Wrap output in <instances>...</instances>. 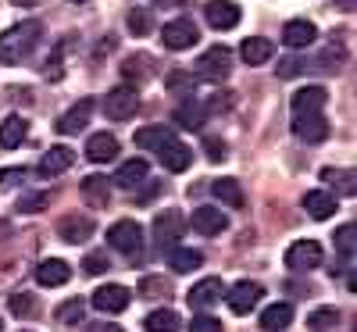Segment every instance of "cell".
Returning <instances> with one entry per match:
<instances>
[{"label": "cell", "mask_w": 357, "mask_h": 332, "mask_svg": "<svg viewBox=\"0 0 357 332\" xmlns=\"http://www.w3.org/2000/svg\"><path fill=\"white\" fill-rule=\"evenodd\" d=\"M325 104H329V93L325 86H304L296 89L289 111H293V133L304 143H325L329 139V122H325Z\"/></svg>", "instance_id": "6da1fadb"}, {"label": "cell", "mask_w": 357, "mask_h": 332, "mask_svg": "<svg viewBox=\"0 0 357 332\" xmlns=\"http://www.w3.org/2000/svg\"><path fill=\"white\" fill-rule=\"evenodd\" d=\"M43 43V22L25 18L11 25L8 33H0V65H22L33 57V50Z\"/></svg>", "instance_id": "7a4b0ae2"}, {"label": "cell", "mask_w": 357, "mask_h": 332, "mask_svg": "<svg viewBox=\"0 0 357 332\" xmlns=\"http://www.w3.org/2000/svg\"><path fill=\"white\" fill-rule=\"evenodd\" d=\"M229 72H232V50L222 47V43L197 57V75L207 79V82H225Z\"/></svg>", "instance_id": "3957f363"}, {"label": "cell", "mask_w": 357, "mask_h": 332, "mask_svg": "<svg viewBox=\"0 0 357 332\" xmlns=\"http://www.w3.org/2000/svg\"><path fill=\"white\" fill-rule=\"evenodd\" d=\"M139 111V97H136V86H114L104 93V114L111 122H129V118Z\"/></svg>", "instance_id": "277c9868"}, {"label": "cell", "mask_w": 357, "mask_h": 332, "mask_svg": "<svg viewBox=\"0 0 357 332\" xmlns=\"http://www.w3.org/2000/svg\"><path fill=\"white\" fill-rule=\"evenodd\" d=\"M107 243L118 250V254H126V257H136L143 250V229L132 222V218H122V222H114L107 229Z\"/></svg>", "instance_id": "5b68a950"}, {"label": "cell", "mask_w": 357, "mask_h": 332, "mask_svg": "<svg viewBox=\"0 0 357 332\" xmlns=\"http://www.w3.org/2000/svg\"><path fill=\"white\" fill-rule=\"evenodd\" d=\"M321 261H325V250H321L318 239H296V243L286 250V264H289L293 271H311V268H318Z\"/></svg>", "instance_id": "8992f818"}, {"label": "cell", "mask_w": 357, "mask_h": 332, "mask_svg": "<svg viewBox=\"0 0 357 332\" xmlns=\"http://www.w3.org/2000/svg\"><path fill=\"white\" fill-rule=\"evenodd\" d=\"M261 296H264V286L261 282H236L229 293H225V304L232 315H250L257 304H261Z\"/></svg>", "instance_id": "52a82bcc"}, {"label": "cell", "mask_w": 357, "mask_h": 332, "mask_svg": "<svg viewBox=\"0 0 357 332\" xmlns=\"http://www.w3.org/2000/svg\"><path fill=\"white\" fill-rule=\"evenodd\" d=\"M197 40H200V33H197V25H193L190 18H172V22L161 29V43H165L168 50H190Z\"/></svg>", "instance_id": "ba28073f"}, {"label": "cell", "mask_w": 357, "mask_h": 332, "mask_svg": "<svg viewBox=\"0 0 357 332\" xmlns=\"http://www.w3.org/2000/svg\"><path fill=\"white\" fill-rule=\"evenodd\" d=\"M129 300H132V293L126 289V286H118V282H111V286H100L97 293H93V304L100 315H118V311H126L129 308Z\"/></svg>", "instance_id": "9c48e42d"}, {"label": "cell", "mask_w": 357, "mask_h": 332, "mask_svg": "<svg viewBox=\"0 0 357 332\" xmlns=\"http://www.w3.org/2000/svg\"><path fill=\"white\" fill-rule=\"evenodd\" d=\"M178 236H183V215L178 211H161L154 218V239L161 250H172L178 243Z\"/></svg>", "instance_id": "30bf717a"}, {"label": "cell", "mask_w": 357, "mask_h": 332, "mask_svg": "<svg viewBox=\"0 0 357 332\" xmlns=\"http://www.w3.org/2000/svg\"><path fill=\"white\" fill-rule=\"evenodd\" d=\"M89 114H93V100H89V97L75 100L61 118H57V133H61V136H75V133H82L86 122H89Z\"/></svg>", "instance_id": "8fae6325"}, {"label": "cell", "mask_w": 357, "mask_h": 332, "mask_svg": "<svg viewBox=\"0 0 357 332\" xmlns=\"http://www.w3.org/2000/svg\"><path fill=\"white\" fill-rule=\"evenodd\" d=\"M314 40H318V29H314V22L293 18V22H286V29H282V43H286L289 50H304V47H311Z\"/></svg>", "instance_id": "7c38bea8"}, {"label": "cell", "mask_w": 357, "mask_h": 332, "mask_svg": "<svg viewBox=\"0 0 357 332\" xmlns=\"http://www.w3.org/2000/svg\"><path fill=\"white\" fill-rule=\"evenodd\" d=\"M204 18L211 29H232L240 22V8L232 4V0H207L204 4Z\"/></svg>", "instance_id": "4fadbf2b"}, {"label": "cell", "mask_w": 357, "mask_h": 332, "mask_svg": "<svg viewBox=\"0 0 357 332\" xmlns=\"http://www.w3.org/2000/svg\"><path fill=\"white\" fill-rule=\"evenodd\" d=\"M175 126L178 129H190V133H200L204 129V122H207V111H204V104L197 100V97H186L183 104L175 107Z\"/></svg>", "instance_id": "5bb4252c"}, {"label": "cell", "mask_w": 357, "mask_h": 332, "mask_svg": "<svg viewBox=\"0 0 357 332\" xmlns=\"http://www.w3.org/2000/svg\"><path fill=\"white\" fill-rule=\"evenodd\" d=\"M190 225L200 232V236H218L229 229V218L222 215L218 207H197L193 215H190Z\"/></svg>", "instance_id": "9a60e30c"}, {"label": "cell", "mask_w": 357, "mask_h": 332, "mask_svg": "<svg viewBox=\"0 0 357 332\" xmlns=\"http://www.w3.org/2000/svg\"><path fill=\"white\" fill-rule=\"evenodd\" d=\"M57 236H61L65 243H86V239L93 236V222L86 215H65L57 222Z\"/></svg>", "instance_id": "2e32d148"}, {"label": "cell", "mask_w": 357, "mask_h": 332, "mask_svg": "<svg viewBox=\"0 0 357 332\" xmlns=\"http://www.w3.org/2000/svg\"><path fill=\"white\" fill-rule=\"evenodd\" d=\"M86 158L93 161V165H107L118 158V139L111 133H97V136H89L86 139Z\"/></svg>", "instance_id": "e0dca14e"}, {"label": "cell", "mask_w": 357, "mask_h": 332, "mask_svg": "<svg viewBox=\"0 0 357 332\" xmlns=\"http://www.w3.org/2000/svg\"><path fill=\"white\" fill-rule=\"evenodd\" d=\"M72 279V268H68V261H61V257H47V261H40V268H36V282L40 286H65Z\"/></svg>", "instance_id": "ac0fdd59"}, {"label": "cell", "mask_w": 357, "mask_h": 332, "mask_svg": "<svg viewBox=\"0 0 357 332\" xmlns=\"http://www.w3.org/2000/svg\"><path fill=\"white\" fill-rule=\"evenodd\" d=\"M75 165V150H68V146H61V143H57V146H50L47 150V154H43V161H40V175H61V172H68Z\"/></svg>", "instance_id": "d6986e66"}, {"label": "cell", "mask_w": 357, "mask_h": 332, "mask_svg": "<svg viewBox=\"0 0 357 332\" xmlns=\"http://www.w3.org/2000/svg\"><path fill=\"white\" fill-rule=\"evenodd\" d=\"M272 54H275V43L264 40V36H247L240 43V57L247 65H268V61H272Z\"/></svg>", "instance_id": "ffe728a7"}, {"label": "cell", "mask_w": 357, "mask_h": 332, "mask_svg": "<svg viewBox=\"0 0 357 332\" xmlns=\"http://www.w3.org/2000/svg\"><path fill=\"white\" fill-rule=\"evenodd\" d=\"M186 296H190V308H200V311H204V308H211V304H218V296H222V279H218V276L200 279Z\"/></svg>", "instance_id": "44dd1931"}, {"label": "cell", "mask_w": 357, "mask_h": 332, "mask_svg": "<svg viewBox=\"0 0 357 332\" xmlns=\"http://www.w3.org/2000/svg\"><path fill=\"white\" fill-rule=\"evenodd\" d=\"M304 211L314 222H325V218L336 215V197L325 193V190H311V193H304Z\"/></svg>", "instance_id": "7402d4cb"}, {"label": "cell", "mask_w": 357, "mask_h": 332, "mask_svg": "<svg viewBox=\"0 0 357 332\" xmlns=\"http://www.w3.org/2000/svg\"><path fill=\"white\" fill-rule=\"evenodd\" d=\"M25 136H29V122H25L22 114H8L4 122H0V146L15 150V146L25 143Z\"/></svg>", "instance_id": "603a6c76"}, {"label": "cell", "mask_w": 357, "mask_h": 332, "mask_svg": "<svg viewBox=\"0 0 357 332\" xmlns=\"http://www.w3.org/2000/svg\"><path fill=\"white\" fill-rule=\"evenodd\" d=\"M158 158L168 172H186L190 168V146L186 143H178V139H168L161 150H158Z\"/></svg>", "instance_id": "cb8c5ba5"}, {"label": "cell", "mask_w": 357, "mask_h": 332, "mask_svg": "<svg viewBox=\"0 0 357 332\" xmlns=\"http://www.w3.org/2000/svg\"><path fill=\"white\" fill-rule=\"evenodd\" d=\"M79 190H82L86 204H93V207H107V200H111V183L104 175H86Z\"/></svg>", "instance_id": "d4e9b609"}, {"label": "cell", "mask_w": 357, "mask_h": 332, "mask_svg": "<svg viewBox=\"0 0 357 332\" xmlns=\"http://www.w3.org/2000/svg\"><path fill=\"white\" fill-rule=\"evenodd\" d=\"M154 57L151 54H136V57H129V61L122 65V75L136 86V82H146V79H154Z\"/></svg>", "instance_id": "484cf974"}, {"label": "cell", "mask_w": 357, "mask_h": 332, "mask_svg": "<svg viewBox=\"0 0 357 332\" xmlns=\"http://www.w3.org/2000/svg\"><path fill=\"white\" fill-rule=\"evenodd\" d=\"M146 172H151V168H146V161L143 158H132V161H126L122 168L114 172V183L122 186V190H136L143 179H146Z\"/></svg>", "instance_id": "4316f807"}, {"label": "cell", "mask_w": 357, "mask_h": 332, "mask_svg": "<svg viewBox=\"0 0 357 332\" xmlns=\"http://www.w3.org/2000/svg\"><path fill=\"white\" fill-rule=\"evenodd\" d=\"M293 322V308L289 304H272V308H264L261 315V329L264 332H286Z\"/></svg>", "instance_id": "83f0119b"}, {"label": "cell", "mask_w": 357, "mask_h": 332, "mask_svg": "<svg viewBox=\"0 0 357 332\" xmlns=\"http://www.w3.org/2000/svg\"><path fill=\"white\" fill-rule=\"evenodd\" d=\"M168 139H175V133L172 129H165V126H143L139 133H136V146H143V150H158L168 143Z\"/></svg>", "instance_id": "f1b7e54d"}, {"label": "cell", "mask_w": 357, "mask_h": 332, "mask_svg": "<svg viewBox=\"0 0 357 332\" xmlns=\"http://www.w3.org/2000/svg\"><path fill=\"white\" fill-rule=\"evenodd\" d=\"M143 329L146 332H178V329H183V322H178L175 311L161 308V311H151V315L143 318Z\"/></svg>", "instance_id": "f546056e"}, {"label": "cell", "mask_w": 357, "mask_h": 332, "mask_svg": "<svg viewBox=\"0 0 357 332\" xmlns=\"http://www.w3.org/2000/svg\"><path fill=\"white\" fill-rule=\"evenodd\" d=\"M168 264H172V271H197L204 264V254L200 250H190V247H172Z\"/></svg>", "instance_id": "4dcf8cb0"}, {"label": "cell", "mask_w": 357, "mask_h": 332, "mask_svg": "<svg viewBox=\"0 0 357 332\" xmlns=\"http://www.w3.org/2000/svg\"><path fill=\"white\" fill-rule=\"evenodd\" d=\"M343 61H347V54H343V43H336V47H325L314 61H307V68H321V72H340L343 68Z\"/></svg>", "instance_id": "1f68e13d"}, {"label": "cell", "mask_w": 357, "mask_h": 332, "mask_svg": "<svg viewBox=\"0 0 357 332\" xmlns=\"http://www.w3.org/2000/svg\"><path fill=\"white\" fill-rule=\"evenodd\" d=\"M215 197H218V204H225V207H243V190H240V183L236 179H215Z\"/></svg>", "instance_id": "d6a6232c"}, {"label": "cell", "mask_w": 357, "mask_h": 332, "mask_svg": "<svg viewBox=\"0 0 357 332\" xmlns=\"http://www.w3.org/2000/svg\"><path fill=\"white\" fill-rule=\"evenodd\" d=\"M321 179H325V183H333L343 197H354V190H357V186H354V172H350V168H325V172H321Z\"/></svg>", "instance_id": "836d02e7"}, {"label": "cell", "mask_w": 357, "mask_h": 332, "mask_svg": "<svg viewBox=\"0 0 357 332\" xmlns=\"http://www.w3.org/2000/svg\"><path fill=\"white\" fill-rule=\"evenodd\" d=\"M336 325H340V311L336 308H318L307 318V329L311 332H336Z\"/></svg>", "instance_id": "e575fe53"}, {"label": "cell", "mask_w": 357, "mask_h": 332, "mask_svg": "<svg viewBox=\"0 0 357 332\" xmlns=\"http://www.w3.org/2000/svg\"><path fill=\"white\" fill-rule=\"evenodd\" d=\"M129 29H132V36H146L154 29V15L151 8H132L129 11Z\"/></svg>", "instance_id": "d590c367"}, {"label": "cell", "mask_w": 357, "mask_h": 332, "mask_svg": "<svg viewBox=\"0 0 357 332\" xmlns=\"http://www.w3.org/2000/svg\"><path fill=\"white\" fill-rule=\"evenodd\" d=\"M82 311H86V304L75 296V300H65V304L54 311V318L61 322V325H75V322H82Z\"/></svg>", "instance_id": "8d00e7d4"}, {"label": "cell", "mask_w": 357, "mask_h": 332, "mask_svg": "<svg viewBox=\"0 0 357 332\" xmlns=\"http://www.w3.org/2000/svg\"><path fill=\"white\" fill-rule=\"evenodd\" d=\"M139 293L143 296H168L172 293V282L161 279V276H143L139 279Z\"/></svg>", "instance_id": "74e56055"}, {"label": "cell", "mask_w": 357, "mask_h": 332, "mask_svg": "<svg viewBox=\"0 0 357 332\" xmlns=\"http://www.w3.org/2000/svg\"><path fill=\"white\" fill-rule=\"evenodd\" d=\"M107 268H111V261L104 257V250H93V254L82 257V271H86V276H100V271H107Z\"/></svg>", "instance_id": "f35d334b"}, {"label": "cell", "mask_w": 357, "mask_h": 332, "mask_svg": "<svg viewBox=\"0 0 357 332\" xmlns=\"http://www.w3.org/2000/svg\"><path fill=\"white\" fill-rule=\"evenodd\" d=\"M307 68V61H304V57H282V61H279V79H293V75H301Z\"/></svg>", "instance_id": "ab89813d"}, {"label": "cell", "mask_w": 357, "mask_h": 332, "mask_svg": "<svg viewBox=\"0 0 357 332\" xmlns=\"http://www.w3.org/2000/svg\"><path fill=\"white\" fill-rule=\"evenodd\" d=\"M336 250L343 254V261H350V254H354V225H340V232H336Z\"/></svg>", "instance_id": "60d3db41"}, {"label": "cell", "mask_w": 357, "mask_h": 332, "mask_svg": "<svg viewBox=\"0 0 357 332\" xmlns=\"http://www.w3.org/2000/svg\"><path fill=\"white\" fill-rule=\"evenodd\" d=\"M8 308L18 315V318H25V315H33V293H15L11 300H8Z\"/></svg>", "instance_id": "b9f144b4"}, {"label": "cell", "mask_w": 357, "mask_h": 332, "mask_svg": "<svg viewBox=\"0 0 357 332\" xmlns=\"http://www.w3.org/2000/svg\"><path fill=\"white\" fill-rule=\"evenodd\" d=\"M65 75V68H61V47H54V54H50V61L43 65V79H50V82H57Z\"/></svg>", "instance_id": "7bdbcfd3"}, {"label": "cell", "mask_w": 357, "mask_h": 332, "mask_svg": "<svg viewBox=\"0 0 357 332\" xmlns=\"http://www.w3.org/2000/svg\"><path fill=\"white\" fill-rule=\"evenodd\" d=\"M190 332H222V322L211 318V315H197V318L190 322Z\"/></svg>", "instance_id": "ee69618b"}, {"label": "cell", "mask_w": 357, "mask_h": 332, "mask_svg": "<svg viewBox=\"0 0 357 332\" xmlns=\"http://www.w3.org/2000/svg\"><path fill=\"white\" fill-rule=\"evenodd\" d=\"M47 200H50V193H33V197H25L18 204V211H29V215H33V211H43L47 207Z\"/></svg>", "instance_id": "f6af8a7d"}, {"label": "cell", "mask_w": 357, "mask_h": 332, "mask_svg": "<svg viewBox=\"0 0 357 332\" xmlns=\"http://www.w3.org/2000/svg\"><path fill=\"white\" fill-rule=\"evenodd\" d=\"M25 175H29L25 168H4V172H0V186L11 190V186H18V183H22Z\"/></svg>", "instance_id": "bcb514c9"}, {"label": "cell", "mask_w": 357, "mask_h": 332, "mask_svg": "<svg viewBox=\"0 0 357 332\" xmlns=\"http://www.w3.org/2000/svg\"><path fill=\"white\" fill-rule=\"evenodd\" d=\"M168 89L178 93V89H193V79L186 72H168Z\"/></svg>", "instance_id": "7dc6e473"}, {"label": "cell", "mask_w": 357, "mask_h": 332, "mask_svg": "<svg viewBox=\"0 0 357 332\" xmlns=\"http://www.w3.org/2000/svg\"><path fill=\"white\" fill-rule=\"evenodd\" d=\"M204 150H207V158H211V161H225V143L222 139H207Z\"/></svg>", "instance_id": "c3c4849f"}, {"label": "cell", "mask_w": 357, "mask_h": 332, "mask_svg": "<svg viewBox=\"0 0 357 332\" xmlns=\"http://www.w3.org/2000/svg\"><path fill=\"white\" fill-rule=\"evenodd\" d=\"M86 332H122V329H118L114 322H93V325H89Z\"/></svg>", "instance_id": "681fc988"}, {"label": "cell", "mask_w": 357, "mask_h": 332, "mask_svg": "<svg viewBox=\"0 0 357 332\" xmlns=\"http://www.w3.org/2000/svg\"><path fill=\"white\" fill-rule=\"evenodd\" d=\"M161 193V183H151V186H146L143 193H139V204H146V200H151V197H158Z\"/></svg>", "instance_id": "f907efd6"}, {"label": "cell", "mask_w": 357, "mask_h": 332, "mask_svg": "<svg viewBox=\"0 0 357 332\" xmlns=\"http://www.w3.org/2000/svg\"><path fill=\"white\" fill-rule=\"evenodd\" d=\"M158 4H161V8H186L190 0H158Z\"/></svg>", "instance_id": "816d5d0a"}, {"label": "cell", "mask_w": 357, "mask_h": 332, "mask_svg": "<svg viewBox=\"0 0 357 332\" xmlns=\"http://www.w3.org/2000/svg\"><path fill=\"white\" fill-rule=\"evenodd\" d=\"M333 4H336L340 11H354V0H333Z\"/></svg>", "instance_id": "f5cc1de1"}, {"label": "cell", "mask_w": 357, "mask_h": 332, "mask_svg": "<svg viewBox=\"0 0 357 332\" xmlns=\"http://www.w3.org/2000/svg\"><path fill=\"white\" fill-rule=\"evenodd\" d=\"M11 4H18V8H36L40 0H11Z\"/></svg>", "instance_id": "db71d44e"}, {"label": "cell", "mask_w": 357, "mask_h": 332, "mask_svg": "<svg viewBox=\"0 0 357 332\" xmlns=\"http://www.w3.org/2000/svg\"><path fill=\"white\" fill-rule=\"evenodd\" d=\"M0 332H4V322H0Z\"/></svg>", "instance_id": "11a10c76"}]
</instances>
